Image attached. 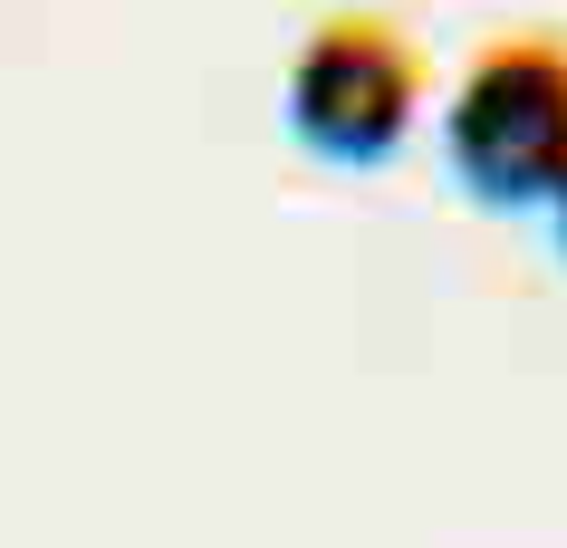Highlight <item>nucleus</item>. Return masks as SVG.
<instances>
[{"label":"nucleus","mask_w":567,"mask_h":548,"mask_svg":"<svg viewBox=\"0 0 567 548\" xmlns=\"http://www.w3.org/2000/svg\"><path fill=\"white\" fill-rule=\"evenodd\" d=\"M452 174L472 203L529 213L567 183V30H501L481 39L452 87Z\"/></svg>","instance_id":"1"},{"label":"nucleus","mask_w":567,"mask_h":548,"mask_svg":"<svg viewBox=\"0 0 567 548\" xmlns=\"http://www.w3.org/2000/svg\"><path fill=\"white\" fill-rule=\"evenodd\" d=\"M423 49L394 10H328L289 59V125L328 164H385L423 116Z\"/></svg>","instance_id":"2"},{"label":"nucleus","mask_w":567,"mask_h":548,"mask_svg":"<svg viewBox=\"0 0 567 548\" xmlns=\"http://www.w3.org/2000/svg\"><path fill=\"white\" fill-rule=\"evenodd\" d=\"M548 203H558V250H567V183H558V193H548Z\"/></svg>","instance_id":"3"}]
</instances>
